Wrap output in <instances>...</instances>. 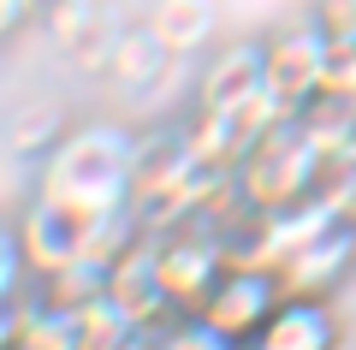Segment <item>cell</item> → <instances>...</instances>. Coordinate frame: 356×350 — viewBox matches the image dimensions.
Wrapping results in <instances>:
<instances>
[{"label":"cell","instance_id":"3957f363","mask_svg":"<svg viewBox=\"0 0 356 350\" xmlns=\"http://www.w3.org/2000/svg\"><path fill=\"white\" fill-rule=\"evenodd\" d=\"M149 262L172 315H196L202 297L214 291V279L232 267L226 244H220V220H178V225L149 232Z\"/></svg>","mask_w":356,"mask_h":350},{"label":"cell","instance_id":"7c38bea8","mask_svg":"<svg viewBox=\"0 0 356 350\" xmlns=\"http://www.w3.org/2000/svg\"><path fill=\"white\" fill-rule=\"evenodd\" d=\"M30 267H24V250H18V225L0 220V315L18 309V291H24Z\"/></svg>","mask_w":356,"mask_h":350},{"label":"cell","instance_id":"30bf717a","mask_svg":"<svg viewBox=\"0 0 356 350\" xmlns=\"http://www.w3.org/2000/svg\"><path fill=\"white\" fill-rule=\"evenodd\" d=\"M166 60H172V54L161 48V36H154L149 24H125L119 42H113V54H107V77L125 83V89H143V83H154V77L166 72Z\"/></svg>","mask_w":356,"mask_h":350},{"label":"cell","instance_id":"8fae6325","mask_svg":"<svg viewBox=\"0 0 356 350\" xmlns=\"http://www.w3.org/2000/svg\"><path fill=\"white\" fill-rule=\"evenodd\" d=\"M154 350H232L214 326H202L196 315H172V321L154 333Z\"/></svg>","mask_w":356,"mask_h":350},{"label":"cell","instance_id":"5bb4252c","mask_svg":"<svg viewBox=\"0 0 356 350\" xmlns=\"http://www.w3.org/2000/svg\"><path fill=\"white\" fill-rule=\"evenodd\" d=\"M339 350H356V344H350V338H344V344H339Z\"/></svg>","mask_w":356,"mask_h":350},{"label":"cell","instance_id":"4fadbf2b","mask_svg":"<svg viewBox=\"0 0 356 350\" xmlns=\"http://www.w3.org/2000/svg\"><path fill=\"white\" fill-rule=\"evenodd\" d=\"M232 350H261V344H255V338H250V344H232Z\"/></svg>","mask_w":356,"mask_h":350},{"label":"cell","instance_id":"5b68a950","mask_svg":"<svg viewBox=\"0 0 356 350\" xmlns=\"http://www.w3.org/2000/svg\"><path fill=\"white\" fill-rule=\"evenodd\" d=\"M280 297H285L280 273H267V267H226L214 279V291L202 297L196 321L214 326L226 344H250V338H261V326L280 309Z\"/></svg>","mask_w":356,"mask_h":350},{"label":"cell","instance_id":"277c9868","mask_svg":"<svg viewBox=\"0 0 356 350\" xmlns=\"http://www.w3.org/2000/svg\"><path fill=\"white\" fill-rule=\"evenodd\" d=\"M321 72H327V30L315 18H297L261 36V89L285 107V119L321 95Z\"/></svg>","mask_w":356,"mask_h":350},{"label":"cell","instance_id":"52a82bcc","mask_svg":"<svg viewBox=\"0 0 356 350\" xmlns=\"http://www.w3.org/2000/svg\"><path fill=\"white\" fill-rule=\"evenodd\" d=\"M261 350H339L344 326L332 315V297H280V309L267 315Z\"/></svg>","mask_w":356,"mask_h":350},{"label":"cell","instance_id":"ba28073f","mask_svg":"<svg viewBox=\"0 0 356 350\" xmlns=\"http://www.w3.org/2000/svg\"><path fill=\"white\" fill-rule=\"evenodd\" d=\"M255 89H261V42H232L208 60L202 83H196V107H232Z\"/></svg>","mask_w":356,"mask_h":350},{"label":"cell","instance_id":"6da1fadb","mask_svg":"<svg viewBox=\"0 0 356 350\" xmlns=\"http://www.w3.org/2000/svg\"><path fill=\"white\" fill-rule=\"evenodd\" d=\"M131 154H137V137L113 119L65 125L60 143L36 161V190L30 196L60 202V208L89 214V220L137 214L131 208Z\"/></svg>","mask_w":356,"mask_h":350},{"label":"cell","instance_id":"7a4b0ae2","mask_svg":"<svg viewBox=\"0 0 356 350\" xmlns=\"http://www.w3.org/2000/svg\"><path fill=\"white\" fill-rule=\"evenodd\" d=\"M321 173H327V154L303 137L297 119H285L232 166V196L250 214H285L321 190Z\"/></svg>","mask_w":356,"mask_h":350},{"label":"cell","instance_id":"8992f818","mask_svg":"<svg viewBox=\"0 0 356 350\" xmlns=\"http://www.w3.org/2000/svg\"><path fill=\"white\" fill-rule=\"evenodd\" d=\"M350 273H356V225L339 220L280 267V285H285V297H332Z\"/></svg>","mask_w":356,"mask_h":350},{"label":"cell","instance_id":"9c48e42d","mask_svg":"<svg viewBox=\"0 0 356 350\" xmlns=\"http://www.w3.org/2000/svg\"><path fill=\"white\" fill-rule=\"evenodd\" d=\"M149 30L161 36V48L172 54V60H184V54H202L208 42H214L220 6H214V0H154Z\"/></svg>","mask_w":356,"mask_h":350}]
</instances>
